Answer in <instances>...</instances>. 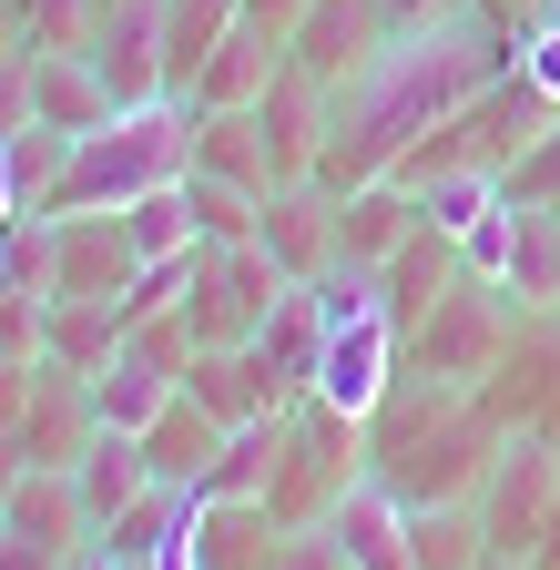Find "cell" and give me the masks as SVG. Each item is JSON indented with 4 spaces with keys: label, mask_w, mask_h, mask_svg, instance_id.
Listing matches in <instances>:
<instances>
[{
    "label": "cell",
    "mask_w": 560,
    "mask_h": 570,
    "mask_svg": "<svg viewBox=\"0 0 560 570\" xmlns=\"http://www.w3.org/2000/svg\"><path fill=\"white\" fill-rule=\"evenodd\" d=\"M255 122H265V154H275V184H306L316 174V154H326V82L316 71H275L265 82V102H255Z\"/></svg>",
    "instance_id": "obj_16"
},
{
    "label": "cell",
    "mask_w": 560,
    "mask_h": 570,
    "mask_svg": "<svg viewBox=\"0 0 560 570\" xmlns=\"http://www.w3.org/2000/svg\"><path fill=\"white\" fill-rule=\"evenodd\" d=\"M326 540H336L346 570H417V560H407V499H397L377 469L326 510Z\"/></svg>",
    "instance_id": "obj_15"
},
{
    "label": "cell",
    "mask_w": 560,
    "mask_h": 570,
    "mask_svg": "<svg viewBox=\"0 0 560 570\" xmlns=\"http://www.w3.org/2000/svg\"><path fill=\"white\" fill-rule=\"evenodd\" d=\"M510 51H520V21H489V11H449V21H429V31H397L367 71H346V82L326 92V154H316V184H326V194L387 184L469 92L500 82Z\"/></svg>",
    "instance_id": "obj_1"
},
{
    "label": "cell",
    "mask_w": 560,
    "mask_h": 570,
    "mask_svg": "<svg viewBox=\"0 0 560 570\" xmlns=\"http://www.w3.org/2000/svg\"><path fill=\"white\" fill-rule=\"evenodd\" d=\"M194 132H204V112H194L184 92L122 102L102 132L72 142V174H61L51 214H122V204H144V194L184 184V174H194Z\"/></svg>",
    "instance_id": "obj_2"
},
{
    "label": "cell",
    "mask_w": 560,
    "mask_h": 570,
    "mask_svg": "<svg viewBox=\"0 0 560 570\" xmlns=\"http://www.w3.org/2000/svg\"><path fill=\"white\" fill-rule=\"evenodd\" d=\"M92 550V510L72 469H21V489L0 499V570H72Z\"/></svg>",
    "instance_id": "obj_6"
},
{
    "label": "cell",
    "mask_w": 560,
    "mask_h": 570,
    "mask_svg": "<svg viewBox=\"0 0 560 570\" xmlns=\"http://www.w3.org/2000/svg\"><path fill=\"white\" fill-rule=\"evenodd\" d=\"M92 61H102L112 102H154V92H174V71H164V0H102Z\"/></svg>",
    "instance_id": "obj_13"
},
{
    "label": "cell",
    "mask_w": 560,
    "mask_h": 570,
    "mask_svg": "<svg viewBox=\"0 0 560 570\" xmlns=\"http://www.w3.org/2000/svg\"><path fill=\"white\" fill-rule=\"evenodd\" d=\"M377 11H387V31H429L449 11H469V0H377Z\"/></svg>",
    "instance_id": "obj_39"
},
{
    "label": "cell",
    "mask_w": 560,
    "mask_h": 570,
    "mask_svg": "<svg viewBox=\"0 0 560 570\" xmlns=\"http://www.w3.org/2000/svg\"><path fill=\"white\" fill-rule=\"evenodd\" d=\"M144 459H154V479L204 489V469L225 459V417H215V407H194V397H174V407L144 428Z\"/></svg>",
    "instance_id": "obj_26"
},
{
    "label": "cell",
    "mask_w": 560,
    "mask_h": 570,
    "mask_svg": "<svg viewBox=\"0 0 560 570\" xmlns=\"http://www.w3.org/2000/svg\"><path fill=\"white\" fill-rule=\"evenodd\" d=\"M377 275H387V316H397V326H417V316H429V306L449 296V285H459L469 265H459V235L417 225V235H407V245H397V255H387Z\"/></svg>",
    "instance_id": "obj_24"
},
{
    "label": "cell",
    "mask_w": 560,
    "mask_h": 570,
    "mask_svg": "<svg viewBox=\"0 0 560 570\" xmlns=\"http://www.w3.org/2000/svg\"><path fill=\"white\" fill-rule=\"evenodd\" d=\"M275 570H346L326 530H286V550H275Z\"/></svg>",
    "instance_id": "obj_38"
},
{
    "label": "cell",
    "mask_w": 560,
    "mask_h": 570,
    "mask_svg": "<svg viewBox=\"0 0 560 570\" xmlns=\"http://www.w3.org/2000/svg\"><path fill=\"white\" fill-rule=\"evenodd\" d=\"M479 520H489V550L500 560H530L540 550V530L560 520V449L550 439H500V459H489V479H479Z\"/></svg>",
    "instance_id": "obj_7"
},
{
    "label": "cell",
    "mask_w": 560,
    "mask_h": 570,
    "mask_svg": "<svg viewBox=\"0 0 560 570\" xmlns=\"http://www.w3.org/2000/svg\"><path fill=\"white\" fill-rule=\"evenodd\" d=\"M72 570H122V560H112V550H82V560H72Z\"/></svg>",
    "instance_id": "obj_44"
},
{
    "label": "cell",
    "mask_w": 560,
    "mask_h": 570,
    "mask_svg": "<svg viewBox=\"0 0 560 570\" xmlns=\"http://www.w3.org/2000/svg\"><path fill=\"white\" fill-rule=\"evenodd\" d=\"M122 225H132V255H194L204 245V225H194V204H184V184H164V194H144V204H122Z\"/></svg>",
    "instance_id": "obj_32"
},
{
    "label": "cell",
    "mask_w": 560,
    "mask_h": 570,
    "mask_svg": "<svg viewBox=\"0 0 560 570\" xmlns=\"http://www.w3.org/2000/svg\"><path fill=\"white\" fill-rule=\"evenodd\" d=\"M316 346H326V316H316V285H286L275 296V316L245 336V356L265 367V387H275V407H296L306 387H316Z\"/></svg>",
    "instance_id": "obj_17"
},
{
    "label": "cell",
    "mask_w": 560,
    "mask_h": 570,
    "mask_svg": "<svg viewBox=\"0 0 560 570\" xmlns=\"http://www.w3.org/2000/svg\"><path fill=\"white\" fill-rule=\"evenodd\" d=\"M194 174H225V184H245V194H275L265 122H255V112H204V132H194Z\"/></svg>",
    "instance_id": "obj_31"
},
{
    "label": "cell",
    "mask_w": 560,
    "mask_h": 570,
    "mask_svg": "<svg viewBox=\"0 0 560 570\" xmlns=\"http://www.w3.org/2000/svg\"><path fill=\"white\" fill-rule=\"evenodd\" d=\"M510 245H520V214L500 204L489 225H469V235H459V265H469V275H489V285H510Z\"/></svg>",
    "instance_id": "obj_35"
},
{
    "label": "cell",
    "mask_w": 560,
    "mask_h": 570,
    "mask_svg": "<svg viewBox=\"0 0 560 570\" xmlns=\"http://www.w3.org/2000/svg\"><path fill=\"white\" fill-rule=\"evenodd\" d=\"M122 306H102V296H41V356L51 367H72V377H102L112 356H122Z\"/></svg>",
    "instance_id": "obj_19"
},
{
    "label": "cell",
    "mask_w": 560,
    "mask_h": 570,
    "mask_svg": "<svg viewBox=\"0 0 560 570\" xmlns=\"http://www.w3.org/2000/svg\"><path fill=\"white\" fill-rule=\"evenodd\" d=\"M194 550H204V570H275L286 520H275L265 499H204L194 510Z\"/></svg>",
    "instance_id": "obj_20"
},
{
    "label": "cell",
    "mask_w": 560,
    "mask_h": 570,
    "mask_svg": "<svg viewBox=\"0 0 560 570\" xmlns=\"http://www.w3.org/2000/svg\"><path fill=\"white\" fill-rule=\"evenodd\" d=\"M397 346H407V326L397 316H357V326H326V346H316V387L306 397H326L336 417H377L387 407V387H397Z\"/></svg>",
    "instance_id": "obj_8"
},
{
    "label": "cell",
    "mask_w": 560,
    "mask_h": 570,
    "mask_svg": "<svg viewBox=\"0 0 560 570\" xmlns=\"http://www.w3.org/2000/svg\"><path fill=\"white\" fill-rule=\"evenodd\" d=\"M245 21H265V31H296V21H306V0H245Z\"/></svg>",
    "instance_id": "obj_40"
},
{
    "label": "cell",
    "mask_w": 560,
    "mask_h": 570,
    "mask_svg": "<svg viewBox=\"0 0 560 570\" xmlns=\"http://www.w3.org/2000/svg\"><path fill=\"white\" fill-rule=\"evenodd\" d=\"M530 21H560V0H540V11H530Z\"/></svg>",
    "instance_id": "obj_45"
},
{
    "label": "cell",
    "mask_w": 560,
    "mask_h": 570,
    "mask_svg": "<svg viewBox=\"0 0 560 570\" xmlns=\"http://www.w3.org/2000/svg\"><path fill=\"white\" fill-rule=\"evenodd\" d=\"M500 184H510V204H560V112H550V132L530 142V154H520Z\"/></svg>",
    "instance_id": "obj_34"
},
{
    "label": "cell",
    "mask_w": 560,
    "mask_h": 570,
    "mask_svg": "<svg viewBox=\"0 0 560 570\" xmlns=\"http://www.w3.org/2000/svg\"><path fill=\"white\" fill-rule=\"evenodd\" d=\"M31 31H21V0H0V51H21Z\"/></svg>",
    "instance_id": "obj_42"
},
{
    "label": "cell",
    "mask_w": 560,
    "mask_h": 570,
    "mask_svg": "<svg viewBox=\"0 0 560 570\" xmlns=\"http://www.w3.org/2000/svg\"><path fill=\"white\" fill-rule=\"evenodd\" d=\"M21 122H31V41L0 51V142H11Z\"/></svg>",
    "instance_id": "obj_37"
},
{
    "label": "cell",
    "mask_w": 560,
    "mask_h": 570,
    "mask_svg": "<svg viewBox=\"0 0 560 570\" xmlns=\"http://www.w3.org/2000/svg\"><path fill=\"white\" fill-rule=\"evenodd\" d=\"M122 102L102 82V61L92 51H41L31 41V122H61V132H102Z\"/></svg>",
    "instance_id": "obj_18"
},
{
    "label": "cell",
    "mask_w": 560,
    "mask_h": 570,
    "mask_svg": "<svg viewBox=\"0 0 560 570\" xmlns=\"http://www.w3.org/2000/svg\"><path fill=\"white\" fill-rule=\"evenodd\" d=\"M407 560L417 570H489L500 550H489L479 499H417V510H407Z\"/></svg>",
    "instance_id": "obj_25"
},
{
    "label": "cell",
    "mask_w": 560,
    "mask_h": 570,
    "mask_svg": "<svg viewBox=\"0 0 560 570\" xmlns=\"http://www.w3.org/2000/svg\"><path fill=\"white\" fill-rule=\"evenodd\" d=\"M407 356H417L429 377H459V387H469V377H489V367L510 356V285L459 275L449 296L407 326Z\"/></svg>",
    "instance_id": "obj_5"
},
{
    "label": "cell",
    "mask_w": 560,
    "mask_h": 570,
    "mask_svg": "<svg viewBox=\"0 0 560 570\" xmlns=\"http://www.w3.org/2000/svg\"><path fill=\"white\" fill-rule=\"evenodd\" d=\"M417 235V194L387 174V184H357V194H336V255L346 265H387L397 245Z\"/></svg>",
    "instance_id": "obj_21"
},
{
    "label": "cell",
    "mask_w": 560,
    "mask_h": 570,
    "mask_svg": "<svg viewBox=\"0 0 560 570\" xmlns=\"http://www.w3.org/2000/svg\"><path fill=\"white\" fill-rule=\"evenodd\" d=\"M275 459H286V407L225 428V459L204 469V499H265V489H275Z\"/></svg>",
    "instance_id": "obj_29"
},
{
    "label": "cell",
    "mask_w": 560,
    "mask_h": 570,
    "mask_svg": "<svg viewBox=\"0 0 560 570\" xmlns=\"http://www.w3.org/2000/svg\"><path fill=\"white\" fill-rule=\"evenodd\" d=\"M72 489H82V510H92V540L132 510V499L154 489V459H144V439H132V428H102V439L72 459Z\"/></svg>",
    "instance_id": "obj_22"
},
{
    "label": "cell",
    "mask_w": 560,
    "mask_h": 570,
    "mask_svg": "<svg viewBox=\"0 0 560 570\" xmlns=\"http://www.w3.org/2000/svg\"><path fill=\"white\" fill-rule=\"evenodd\" d=\"M530 570H560V520L540 530V550H530Z\"/></svg>",
    "instance_id": "obj_43"
},
{
    "label": "cell",
    "mask_w": 560,
    "mask_h": 570,
    "mask_svg": "<svg viewBox=\"0 0 560 570\" xmlns=\"http://www.w3.org/2000/svg\"><path fill=\"white\" fill-rule=\"evenodd\" d=\"M72 142H82V132H61V122H21L11 142H0V184L21 194V214H51L61 174H72Z\"/></svg>",
    "instance_id": "obj_30"
},
{
    "label": "cell",
    "mask_w": 560,
    "mask_h": 570,
    "mask_svg": "<svg viewBox=\"0 0 560 570\" xmlns=\"http://www.w3.org/2000/svg\"><path fill=\"white\" fill-rule=\"evenodd\" d=\"M174 397H184V377L164 367V356H144L132 336H122V356H112V367L92 377V417H102V428H132V439H144V428H154Z\"/></svg>",
    "instance_id": "obj_23"
},
{
    "label": "cell",
    "mask_w": 560,
    "mask_h": 570,
    "mask_svg": "<svg viewBox=\"0 0 560 570\" xmlns=\"http://www.w3.org/2000/svg\"><path fill=\"white\" fill-rule=\"evenodd\" d=\"M407 194H417V225H439V235H469V225H489V214L510 204V184L489 174V164H439V174H407Z\"/></svg>",
    "instance_id": "obj_27"
},
{
    "label": "cell",
    "mask_w": 560,
    "mask_h": 570,
    "mask_svg": "<svg viewBox=\"0 0 560 570\" xmlns=\"http://www.w3.org/2000/svg\"><path fill=\"white\" fill-rule=\"evenodd\" d=\"M510 71L540 92V102H560V21H520V51H510Z\"/></svg>",
    "instance_id": "obj_36"
},
{
    "label": "cell",
    "mask_w": 560,
    "mask_h": 570,
    "mask_svg": "<svg viewBox=\"0 0 560 570\" xmlns=\"http://www.w3.org/2000/svg\"><path fill=\"white\" fill-rule=\"evenodd\" d=\"M184 204H194L204 245H235V235H255V204H265V194H245V184H225V174H184Z\"/></svg>",
    "instance_id": "obj_33"
},
{
    "label": "cell",
    "mask_w": 560,
    "mask_h": 570,
    "mask_svg": "<svg viewBox=\"0 0 560 570\" xmlns=\"http://www.w3.org/2000/svg\"><path fill=\"white\" fill-rule=\"evenodd\" d=\"M184 397H194V407H215L225 428H245V417H265V407H275V387H265V367H255L245 346H194Z\"/></svg>",
    "instance_id": "obj_28"
},
{
    "label": "cell",
    "mask_w": 560,
    "mask_h": 570,
    "mask_svg": "<svg viewBox=\"0 0 560 570\" xmlns=\"http://www.w3.org/2000/svg\"><path fill=\"white\" fill-rule=\"evenodd\" d=\"M21 489V449H11V428H0V499Z\"/></svg>",
    "instance_id": "obj_41"
},
{
    "label": "cell",
    "mask_w": 560,
    "mask_h": 570,
    "mask_svg": "<svg viewBox=\"0 0 560 570\" xmlns=\"http://www.w3.org/2000/svg\"><path fill=\"white\" fill-rule=\"evenodd\" d=\"M144 255H132V225L122 214H51V296H102L122 306Z\"/></svg>",
    "instance_id": "obj_9"
},
{
    "label": "cell",
    "mask_w": 560,
    "mask_h": 570,
    "mask_svg": "<svg viewBox=\"0 0 560 570\" xmlns=\"http://www.w3.org/2000/svg\"><path fill=\"white\" fill-rule=\"evenodd\" d=\"M255 245L286 265V285H316L326 265H336V194L306 174V184H275L265 204H255Z\"/></svg>",
    "instance_id": "obj_12"
},
{
    "label": "cell",
    "mask_w": 560,
    "mask_h": 570,
    "mask_svg": "<svg viewBox=\"0 0 560 570\" xmlns=\"http://www.w3.org/2000/svg\"><path fill=\"white\" fill-rule=\"evenodd\" d=\"M275 296H286V265H275L255 235H235V245H194L184 316H194V336H204V346H245V336L275 316Z\"/></svg>",
    "instance_id": "obj_4"
},
{
    "label": "cell",
    "mask_w": 560,
    "mask_h": 570,
    "mask_svg": "<svg viewBox=\"0 0 560 570\" xmlns=\"http://www.w3.org/2000/svg\"><path fill=\"white\" fill-rule=\"evenodd\" d=\"M357 439H367L357 417H336L326 397H296V407H286V459H275V489H265V510L286 520V530H326V510H336V499L367 479Z\"/></svg>",
    "instance_id": "obj_3"
},
{
    "label": "cell",
    "mask_w": 560,
    "mask_h": 570,
    "mask_svg": "<svg viewBox=\"0 0 560 570\" xmlns=\"http://www.w3.org/2000/svg\"><path fill=\"white\" fill-rule=\"evenodd\" d=\"M489 570H530V560H489Z\"/></svg>",
    "instance_id": "obj_46"
},
{
    "label": "cell",
    "mask_w": 560,
    "mask_h": 570,
    "mask_svg": "<svg viewBox=\"0 0 560 570\" xmlns=\"http://www.w3.org/2000/svg\"><path fill=\"white\" fill-rule=\"evenodd\" d=\"M92 439H102V417H92V377H72V367H51V356H41V377H31L21 417H11L21 469H72Z\"/></svg>",
    "instance_id": "obj_10"
},
{
    "label": "cell",
    "mask_w": 560,
    "mask_h": 570,
    "mask_svg": "<svg viewBox=\"0 0 560 570\" xmlns=\"http://www.w3.org/2000/svg\"><path fill=\"white\" fill-rule=\"evenodd\" d=\"M387 41H397V31H387L377 0H306V21L286 31V61H296V71H316V82L336 92L346 71H367Z\"/></svg>",
    "instance_id": "obj_11"
},
{
    "label": "cell",
    "mask_w": 560,
    "mask_h": 570,
    "mask_svg": "<svg viewBox=\"0 0 560 570\" xmlns=\"http://www.w3.org/2000/svg\"><path fill=\"white\" fill-rule=\"evenodd\" d=\"M275 71H286V31H265V21H235V31L215 41V61H204L194 82H184V102H194V112H255Z\"/></svg>",
    "instance_id": "obj_14"
}]
</instances>
